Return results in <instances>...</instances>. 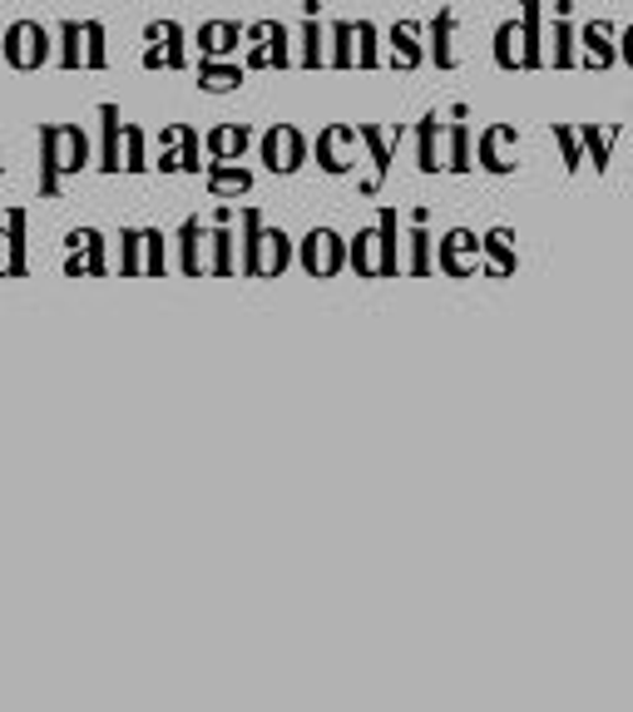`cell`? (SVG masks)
I'll return each mask as SVG.
<instances>
[{"mask_svg":"<svg viewBox=\"0 0 633 712\" xmlns=\"http://www.w3.org/2000/svg\"><path fill=\"white\" fill-rule=\"evenodd\" d=\"M89 164H95V148H89L85 129L65 124V119H45L40 124V198H55L59 178L79 174Z\"/></svg>","mask_w":633,"mask_h":712,"instance_id":"obj_1","label":"cell"},{"mask_svg":"<svg viewBox=\"0 0 633 712\" xmlns=\"http://www.w3.org/2000/svg\"><path fill=\"white\" fill-rule=\"evenodd\" d=\"M0 49H5V65L20 69V75H30V69L55 59V40H49V30L40 25V20H10V25L0 30Z\"/></svg>","mask_w":633,"mask_h":712,"instance_id":"obj_2","label":"cell"},{"mask_svg":"<svg viewBox=\"0 0 633 712\" xmlns=\"http://www.w3.org/2000/svg\"><path fill=\"white\" fill-rule=\"evenodd\" d=\"M257 154H263L267 174H297L307 164V138L297 124H273L257 138Z\"/></svg>","mask_w":633,"mask_h":712,"instance_id":"obj_3","label":"cell"},{"mask_svg":"<svg viewBox=\"0 0 633 712\" xmlns=\"http://www.w3.org/2000/svg\"><path fill=\"white\" fill-rule=\"evenodd\" d=\"M144 40V69H188V40L178 20H148Z\"/></svg>","mask_w":633,"mask_h":712,"instance_id":"obj_4","label":"cell"},{"mask_svg":"<svg viewBox=\"0 0 633 712\" xmlns=\"http://www.w3.org/2000/svg\"><path fill=\"white\" fill-rule=\"evenodd\" d=\"M109 272V237L99 227H75L65 237V277H104Z\"/></svg>","mask_w":633,"mask_h":712,"instance_id":"obj_5","label":"cell"},{"mask_svg":"<svg viewBox=\"0 0 633 712\" xmlns=\"http://www.w3.org/2000/svg\"><path fill=\"white\" fill-rule=\"evenodd\" d=\"M297 257H302V267L312 277H336L352 253H346V243L332 233V227H312V233L302 237V247H297Z\"/></svg>","mask_w":633,"mask_h":712,"instance_id":"obj_6","label":"cell"},{"mask_svg":"<svg viewBox=\"0 0 633 712\" xmlns=\"http://www.w3.org/2000/svg\"><path fill=\"white\" fill-rule=\"evenodd\" d=\"M247 40H253L247 69H287V65H292V49H287V30L277 25V20H257V25H247Z\"/></svg>","mask_w":633,"mask_h":712,"instance_id":"obj_7","label":"cell"},{"mask_svg":"<svg viewBox=\"0 0 633 712\" xmlns=\"http://www.w3.org/2000/svg\"><path fill=\"white\" fill-rule=\"evenodd\" d=\"M99 174H119L124 168V124H119V104H99Z\"/></svg>","mask_w":633,"mask_h":712,"instance_id":"obj_8","label":"cell"},{"mask_svg":"<svg viewBox=\"0 0 633 712\" xmlns=\"http://www.w3.org/2000/svg\"><path fill=\"white\" fill-rule=\"evenodd\" d=\"M174 247H178V272H184V277H203V272H208V257H203V247H208V227L198 223V213L178 223Z\"/></svg>","mask_w":633,"mask_h":712,"instance_id":"obj_9","label":"cell"},{"mask_svg":"<svg viewBox=\"0 0 633 712\" xmlns=\"http://www.w3.org/2000/svg\"><path fill=\"white\" fill-rule=\"evenodd\" d=\"M237 40H247V25H237V20H203L198 25V55L223 59L227 49H237Z\"/></svg>","mask_w":633,"mask_h":712,"instance_id":"obj_10","label":"cell"},{"mask_svg":"<svg viewBox=\"0 0 633 712\" xmlns=\"http://www.w3.org/2000/svg\"><path fill=\"white\" fill-rule=\"evenodd\" d=\"M55 59H59V69H85V59H89V25L85 20H59L55 25Z\"/></svg>","mask_w":633,"mask_h":712,"instance_id":"obj_11","label":"cell"},{"mask_svg":"<svg viewBox=\"0 0 633 712\" xmlns=\"http://www.w3.org/2000/svg\"><path fill=\"white\" fill-rule=\"evenodd\" d=\"M362 134V129H342V124H332V129H322L316 134V164L326 168V174H346L352 168V158H346V144Z\"/></svg>","mask_w":633,"mask_h":712,"instance_id":"obj_12","label":"cell"},{"mask_svg":"<svg viewBox=\"0 0 633 712\" xmlns=\"http://www.w3.org/2000/svg\"><path fill=\"white\" fill-rule=\"evenodd\" d=\"M208 272L213 277H237L243 272L237 233H227V227H213V233H208Z\"/></svg>","mask_w":633,"mask_h":712,"instance_id":"obj_13","label":"cell"},{"mask_svg":"<svg viewBox=\"0 0 633 712\" xmlns=\"http://www.w3.org/2000/svg\"><path fill=\"white\" fill-rule=\"evenodd\" d=\"M203 183H208V193H247L253 188V174H247L243 164H233V158H208V168H203Z\"/></svg>","mask_w":633,"mask_h":712,"instance_id":"obj_14","label":"cell"},{"mask_svg":"<svg viewBox=\"0 0 633 712\" xmlns=\"http://www.w3.org/2000/svg\"><path fill=\"white\" fill-rule=\"evenodd\" d=\"M247 144H253V129L237 119V124H218V129H208V138H203V148L213 158H243L247 154Z\"/></svg>","mask_w":633,"mask_h":712,"instance_id":"obj_15","label":"cell"},{"mask_svg":"<svg viewBox=\"0 0 633 712\" xmlns=\"http://www.w3.org/2000/svg\"><path fill=\"white\" fill-rule=\"evenodd\" d=\"M247 75V65H223V59H203L198 55V89H208V94H227V89H237Z\"/></svg>","mask_w":633,"mask_h":712,"instance_id":"obj_16","label":"cell"},{"mask_svg":"<svg viewBox=\"0 0 633 712\" xmlns=\"http://www.w3.org/2000/svg\"><path fill=\"white\" fill-rule=\"evenodd\" d=\"M148 237L144 227H119V277H144Z\"/></svg>","mask_w":633,"mask_h":712,"instance_id":"obj_17","label":"cell"},{"mask_svg":"<svg viewBox=\"0 0 633 712\" xmlns=\"http://www.w3.org/2000/svg\"><path fill=\"white\" fill-rule=\"evenodd\" d=\"M5 223H10V277H25L30 272V243H25L30 213H25V208H10Z\"/></svg>","mask_w":633,"mask_h":712,"instance_id":"obj_18","label":"cell"},{"mask_svg":"<svg viewBox=\"0 0 633 712\" xmlns=\"http://www.w3.org/2000/svg\"><path fill=\"white\" fill-rule=\"evenodd\" d=\"M287 263H292V237L282 227H263V267H257V277H282Z\"/></svg>","mask_w":633,"mask_h":712,"instance_id":"obj_19","label":"cell"},{"mask_svg":"<svg viewBox=\"0 0 633 712\" xmlns=\"http://www.w3.org/2000/svg\"><path fill=\"white\" fill-rule=\"evenodd\" d=\"M148 168V129L124 124V174H144Z\"/></svg>","mask_w":633,"mask_h":712,"instance_id":"obj_20","label":"cell"},{"mask_svg":"<svg viewBox=\"0 0 633 712\" xmlns=\"http://www.w3.org/2000/svg\"><path fill=\"white\" fill-rule=\"evenodd\" d=\"M362 144L371 148V158H376V174L366 178V193H376V188H381V178H386V164H391V148H386V134L376 124H362Z\"/></svg>","mask_w":633,"mask_h":712,"instance_id":"obj_21","label":"cell"},{"mask_svg":"<svg viewBox=\"0 0 633 712\" xmlns=\"http://www.w3.org/2000/svg\"><path fill=\"white\" fill-rule=\"evenodd\" d=\"M144 237H148L144 277H164L168 272V233H164V227H144Z\"/></svg>","mask_w":633,"mask_h":712,"instance_id":"obj_22","label":"cell"},{"mask_svg":"<svg viewBox=\"0 0 633 712\" xmlns=\"http://www.w3.org/2000/svg\"><path fill=\"white\" fill-rule=\"evenodd\" d=\"M89 25V59L85 69H109V35H104V20H85Z\"/></svg>","mask_w":633,"mask_h":712,"instance_id":"obj_23","label":"cell"},{"mask_svg":"<svg viewBox=\"0 0 633 712\" xmlns=\"http://www.w3.org/2000/svg\"><path fill=\"white\" fill-rule=\"evenodd\" d=\"M178 154H184V174H203V158H198V129L193 124H178Z\"/></svg>","mask_w":633,"mask_h":712,"instance_id":"obj_24","label":"cell"},{"mask_svg":"<svg viewBox=\"0 0 633 712\" xmlns=\"http://www.w3.org/2000/svg\"><path fill=\"white\" fill-rule=\"evenodd\" d=\"M332 40H336V45H332V65H352V59H356V25H336L332 30Z\"/></svg>","mask_w":633,"mask_h":712,"instance_id":"obj_25","label":"cell"},{"mask_svg":"<svg viewBox=\"0 0 633 712\" xmlns=\"http://www.w3.org/2000/svg\"><path fill=\"white\" fill-rule=\"evenodd\" d=\"M391 40H396V65L411 69L415 59H421V49H415V25H396Z\"/></svg>","mask_w":633,"mask_h":712,"instance_id":"obj_26","label":"cell"},{"mask_svg":"<svg viewBox=\"0 0 633 712\" xmlns=\"http://www.w3.org/2000/svg\"><path fill=\"white\" fill-rule=\"evenodd\" d=\"M431 55H435V65H451V15H441L435 20V30H431Z\"/></svg>","mask_w":633,"mask_h":712,"instance_id":"obj_27","label":"cell"},{"mask_svg":"<svg viewBox=\"0 0 633 712\" xmlns=\"http://www.w3.org/2000/svg\"><path fill=\"white\" fill-rule=\"evenodd\" d=\"M302 65L307 69L322 65V30H316V20H307L302 25Z\"/></svg>","mask_w":633,"mask_h":712,"instance_id":"obj_28","label":"cell"},{"mask_svg":"<svg viewBox=\"0 0 633 712\" xmlns=\"http://www.w3.org/2000/svg\"><path fill=\"white\" fill-rule=\"evenodd\" d=\"M356 65H376V30L366 25H356Z\"/></svg>","mask_w":633,"mask_h":712,"instance_id":"obj_29","label":"cell"},{"mask_svg":"<svg viewBox=\"0 0 633 712\" xmlns=\"http://www.w3.org/2000/svg\"><path fill=\"white\" fill-rule=\"evenodd\" d=\"M421 168H425V174L435 168V119H425V124H421Z\"/></svg>","mask_w":633,"mask_h":712,"instance_id":"obj_30","label":"cell"},{"mask_svg":"<svg viewBox=\"0 0 633 712\" xmlns=\"http://www.w3.org/2000/svg\"><path fill=\"white\" fill-rule=\"evenodd\" d=\"M0 277H10V223H0Z\"/></svg>","mask_w":633,"mask_h":712,"instance_id":"obj_31","label":"cell"},{"mask_svg":"<svg viewBox=\"0 0 633 712\" xmlns=\"http://www.w3.org/2000/svg\"><path fill=\"white\" fill-rule=\"evenodd\" d=\"M0 168H5V144H0Z\"/></svg>","mask_w":633,"mask_h":712,"instance_id":"obj_32","label":"cell"},{"mask_svg":"<svg viewBox=\"0 0 633 712\" xmlns=\"http://www.w3.org/2000/svg\"><path fill=\"white\" fill-rule=\"evenodd\" d=\"M0 59H5V49H0Z\"/></svg>","mask_w":633,"mask_h":712,"instance_id":"obj_33","label":"cell"}]
</instances>
